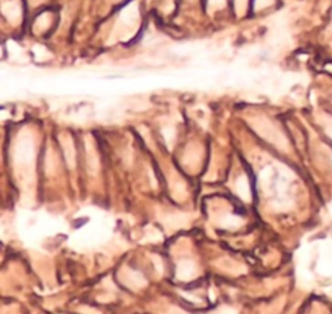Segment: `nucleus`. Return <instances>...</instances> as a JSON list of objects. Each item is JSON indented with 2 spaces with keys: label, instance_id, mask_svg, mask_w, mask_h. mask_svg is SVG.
<instances>
[{
  "label": "nucleus",
  "instance_id": "f03ea898",
  "mask_svg": "<svg viewBox=\"0 0 332 314\" xmlns=\"http://www.w3.org/2000/svg\"><path fill=\"white\" fill-rule=\"evenodd\" d=\"M51 20H52V13H51V12H44V13H42L36 18V27L44 29V27H47V25L51 22Z\"/></svg>",
  "mask_w": 332,
  "mask_h": 314
},
{
  "label": "nucleus",
  "instance_id": "20e7f679",
  "mask_svg": "<svg viewBox=\"0 0 332 314\" xmlns=\"http://www.w3.org/2000/svg\"><path fill=\"white\" fill-rule=\"evenodd\" d=\"M224 4H226V0H208V8L212 10L221 9L224 7Z\"/></svg>",
  "mask_w": 332,
  "mask_h": 314
},
{
  "label": "nucleus",
  "instance_id": "7ed1b4c3",
  "mask_svg": "<svg viewBox=\"0 0 332 314\" xmlns=\"http://www.w3.org/2000/svg\"><path fill=\"white\" fill-rule=\"evenodd\" d=\"M235 4V9H236L237 14H244L245 9H247L248 0H233Z\"/></svg>",
  "mask_w": 332,
  "mask_h": 314
},
{
  "label": "nucleus",
  "instance_id": "39448f33",
  "mask_svg": "<svg viewBox=\"0 0 332 314\" xmlns=\"http://www.w3.org/2000/svg\"><path fill=\"white\" fill-rule=\"evenodd\" d=\"M274 3V0H254V8L257 10L258 9H263V8L269 7L271 4Z\"/></svg>",
  "mask_w": 332,
  "mask_h": 314
},
{
  "label": "nucleus",
  "instance_id": "f257e3e1",
  "mask_svg": "<svg viewBox=\"0 0 332 314\" xmlns=\"http://www.w3.org/2000/svg\"><path fill=\"white\" fill-rule=\"evenodd\" d=\"M3 13L12 20H17L21 14V5L17 0H4Z\"/></svg>",
  "mask_w": 332,
  "mask_h": 314
}]
</instances>
